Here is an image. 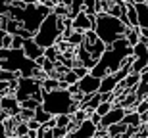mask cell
I'll list each match as a JSON object with an SVG mask.
<instances>
[{
    "label": "cell",
    "mask_w": 148,
    "mask_h": 138,
    "mask_svg": "<svg viewBox=\"0 0 148 138\" xmlns=\"http://www.w3.org/2000/svg\"><path fill=\"white\" fill-rule=\"evenodd\" d=\"M94 33L98 35V39L104 42L106 46H112L117 39L125 37L127 25L121 21L119 17L106 14V12H98L96 19H94Z\"/></svg>",
    "instance_id": "6da1fadb"
},
{
    "label": "cell",
    "mask_w": 148,
    "mask_h": 138,
    "mask_svg": "<svg viewBox=\"0 0 148 138\" xmlns=\"http://www.w3.org/2000/svg\"><path fill=\"white\" fill-rule=\"evenodd\" d=\"M42 107L52 115H73L81 105L73 100V94L67 88H58L52 92H44Z\"/></svg>",
    "instance_id": "7a4b0ae2"
},
{
    "label": "cell",
    "mask_w": 148,
    "mask_h": 138,
    "mask_svg": "<svg viewBox=\"0 0 148 138\" xmlns=\"http://www.w3.org/2000/svg\"><path fill=\"white\" fill-rule=\"evenodd\" d=\"M64 17L56 16L54 12H50L46 19L40 23V29L37 31L33 39L38 46H42V48H50V46H56L64 39Z\"/></svg>",
    "instance_id": "3957f363"
},
{
    "label": "cell",
    "mask_w": 148,
    "mask_h": 138,
    "mask_svg": "<svg viewBox=\"0 0 148 138\" xmlns=\"http://www.w3.org/2000/svg\"><path fill=\"white\" fill-rule=\"evenodd\" d=\"M42 90V83L37 81L35 77H19L17 79V88H16V98L19 100V104H23L25 100L33 98L37 92Z\"/></svg>",
    "instance_id": "277c9868"
},
{
    "label": "cell",
    "mask_w": 148,
    "mask_h": 138,
    "mask_svg": "<svg viewBox=\"0 0 148 138\" xmlns=\"http://www.w3.org/2000/svg\"><path fill=\"white\" fill-rule=\"evenodd\" d=\"M133 63H131V73H143L148 69V44L138 42L133 46Z\"/></svg>",
    "instance_id": "5b68a950"
},
{
    "label": "cell",
    "mask_w": 148,
    "mask_h": 138,
    "mask_svg": "<svg viewBox=\"0 0 148 138\" xmlns=\"http://www.w3.org/2000/svg\"><path fill=\"white\" fill-rule=\"evenodd\" d=\"M100 84H102V79H98V77H94V75L88 73L87 77L79 79L77 86H79V90H81L85 96H90V94H96L100 90Z\"/></svg>",
    "instance_id": "8992f818"
},
{
    "label": "cell",
    "mask_w": 148,
    "mask_h": 138,
    "mask_svg": "<svg viewBox=\"0 0 148 138\" xmlns=\"http://www.w3.org/2000/svg\"><path fill=\"white\" fill-rule=\"evenodd\" d=\"M125 115H127V109L123 107V105H114V107L110 109V113H106V115L102 117V123H100L98 127L108 128V127H112V125H117V123L123 121Z\"/></svg>",
    "instance_id": "52a82bcc"
},
{
    "label": "cell",
    "mask_w": 148,
    "mask_h": 138,
    "mask_svg": "<svg viewBox=\"0 0 148 138\" xmlns=\"http://www.w3.org/2000/svg\"><path fill=\"white\" fill-rule=\"evenodd\" d=\"M96 131H98V127H96L90 119H87V121H83L75 131H71V133L67 134V138H94L96 136Z\"/></svg>",
    "instance_id": "ba28073f"
},
{
    "label": "cell",
    "mask_w": 148,
    "mask_h": 138,
    "mask_svg": "<svg viewBox=\"0 0 148 138\" xmlns=\"http://www.w3.org/2000/svg\"><path fill=\"white\" fill-rule=\"evenodd\" d=\"M94 19L96 16H87L85 12H81L79 16L73 17V31H79V33H87V31H92L94 29Z\"/></svg>",
    "instance_id": "9c48e42d"
},
{
    "label": "cell",
    "mask_w": 148,
    "mask_h": 138,
    "mask_svg": "<svg viewBox=\"0 0 148 138\" xmlns=\"http://www.w3.org/2000/svg\"><path fill=\"white\" fill-rule=\"evenodd\" d=\"M0 109H4L10 117H17L21 111V104L16 96H2L0 100Z\"/></svg>",
    "instance_id": "30bf717a"
},
{
    "label": "cell",
    "mask_w": 148,
    "mask_h": 138,
    "mask_svg": "<svg viewBox=\"0 0 148 138\" xmlns=\"http://www.w3.org/2000/svg\"><path fill=\"white\" fill-rule=\"evenodd\" d=\"M23 52H25V56H27L29 60H33V61H37L38 58H42V56H44V48H42V46H38L37 42H35V39H27V40H25Z\"/></svg>",
    "instance_id": "8fae6325"
},
{
    "label": "cell",
    "mask_w": 148,
    "mask_h": 138,
    "mask_svg": "<svg viewBox=\"0 0 148 138\" xmlns=\"http://www.w3.org/2000/svg\"><path fill=\"white\" fill-rule=\"evenodd\" d=\"M117 86H119V81H117V77L112 73V75H106V77L102 79V84H100L98 92L100 94H114Z\"/></svg>",
    "instance_id": "7c38bea8"
},
{
    "label": "cell",
    "mask_w": 148,
    "mask_h": 138,
    "mask_svg": "<svg viewBox=\"0 0 148 138\" xmlns=\"http://www.w3.org/2000/svg\"><path fill=\"white\" fill-rule=\"evenodd\" d=\"M143 81V77H140V73H129L123 81L119 83V86L117 88H125V90H135L137 88V84Z\"/></svg>",
    "instance_id": "4fadbf2b"
},
{
    "label": "cell",
    "mask_w": 148,
    "mask_h": 138,
    "mask_svg": "<svg viewBox=\"0 0 148 138\" xmlns=\"http://www.w3.org/2000/svg\"><path fill=\"white\" fill-rule=\"evenodd\" d=\"M123 123L127 127H133V128H140L143 127V117L138 111H127V115L123 117Z\"/></svg>",
    "instance_id": "5bb4252c"
},
{
    "label": "cell",
    "mask_w": 148,
    "mask_h": 138,
    "mask_svg": "<svg viewBox=\"0 0 148 138\" xmlns=\"http://www.w3.org/2000/svg\"><path fill=\"white\" fill-rule=\"evenodd\" d=\"M137 8V14H138V27L148 29V4L143 2V4H135Z\"/></svg>",
    "instance_id": "9a60e30c"
},
{
    "label": "cell",
    "mask_w": 148,
    "mask_h": 138,
    "mask_svg": "<svg viewBox=\"0 0 148 138\" xmlns=\"http://www.w3.org/2000/svg\"><path fill=\"white\" fill-rule=\"evenodd\" d=\"M125 39L129 40V44H131V46L138 44V42H140V27H127Z\"/></svg>",
    "instance_id": "2e32d148"
},
{
    "label": "cell",
    "mask_w": 148,
    "mask_h": 138,
    "mask_svg": "<svg viewBox=\"0 0 148 138\" xmlns=\"http://www.w3.org/2000/svg\"><path fill=\"white\" fill-rule=\"evenodd\" d=\"M127 27H138V14L135 4H127Z\"/></svg>",
    "instance_id": "e0dca14e"
},
{
    "label": "cell",
    "mask_w": 148,
    "mask_h": 138,
    "mask_svg": "<svg viewBox=\"0 0 148 138\" xmlns=\"http://www.w3.org/2000/svg\"><path fill=\"white\" fill-rule=\"evenodd\" d=\"M52 117H54V115H52V113H48V111L44 109L42 105H38L37 109H35V119H37V121L40 123V125H44V123H48L50 119H52Z\"/></svg>",
    "instance_id": "ac0fdd59"
},
{
    "label": "cell",
    "mask_w": 148,
    "mask_h": 138,
    "mask_svg": "<svg viewBox=\"0 0 148 138\" xmlns=\"http://www.w3.org/2000/svg\"><path fill=\"white\" fill-rule=\"evenodd\" d=\"M44 58L50 61H56L60 63V58H62V52L58 50V46H50V48H44Z\"/></svg>",
    "instance_id": "d6986e66"
},
{
    "label": "cell",
    "mask_w": 148,
    "mask_h": 138,
    "mask_svg": "<svg viewBox=\"0 0 148 138\" xmlns=\"http://www.w3.org/2000/svg\"><path fill=\"white\" fill-rule=\"evenodd\" d=\"M58 88H60V79L46 77L42 81V90L44 92H52V90H58Z\"/></svg>",
    "instance_id": "ffe728a7"
},
{
    "label": "cell",
    "mask_w": 148,
    "mask_h": 138,
    "mask_svg": "<svg viewBox=\"0 0 148 138\" xmlns=\"http://www.w3.org/2000/svg\"><path fill=\"white\" fill-rule=\"evenodd\" d=\"M83 8H85V0H71V6H69V17H75L79 16L83 12Z\"/></svg>",
    "instance_id": "44dd1931"
},
{
    "label": "cell",
    "mask_w": 148,
    "mask_h": 138,
    "mask_svg": "<svg viewBox=\"0 0 148 138\" xmlns=\"http://www.w3.org/2000/svg\"><path fill=\"white\" fill-rule=\"evenodd\" d=\"M17 123H19V119L17 117H8L4 121V127H6V134L8 136L14 138V133H16V127H17Z\"/></svg>",
    "instance_id": "7402d4cb"
},
{
    "label": "cell",
    "mask_w": 148,
    "mask_h": 138,
    "mask_svg": "<svg viewBox=\"0 0 148 138\" xmlns=\"http://www.w3.org/2000/svg\"><path fill=\"white\" fill-rule=\"evenodd\" d=\"M83 40H85V33H79V31H73V33L67 37V42L71 46H75V48L83 44Z\"/></svg>",
    "instance_id": "603a6c76"
},
{
    "label": "cell",
    "mask_w": 148,
    "mask_h": 138,
    "mask_svg": "<svg viewBox=\"0 0 148 138\" xmlns=\"http://www.w3.org/2000/svg\"><path fill=\"white\" fill-rule=\"evenodd\" d=\"M21 77L19 73L16 71H6V69H0V81H6V83H14L17 79Z\"/></svg>",
    "instance_id": "cb8c5ba5"
},
{
    "label": "cell",
    "mask_w": 148,
    "mask_h": 138,
    "mask_svg": "<svg viewBox=\"0 0 148 138\" xmlns=\"http://www.w3.org/2000/svg\"><path fill=\"white\" fill-rule=\"evenodd\" d=\"M0 48H12V35L6 29H0Z\"/></svg>",
    "instance_id": "d4e9b609"
},
{
    "label": "cell",
    "mask_w": 148,
    "mask_h": 138,
    "mask_svg": "<svg viewBox=\"0 0 148 138\" xmlns=\"http://www.w3.org/2000/svg\"><path fill=\"white\" fill-rule=\"evenodd\" d=\"M135 94H137L138 100H144L148 96V83H144V81H140V83L137 84V88H135Z\"/></svg>",
    "instance_id": "484cf974"
},
{
    "label": "cell",
    "mask_w": 148,
    "mask_h": 138,
    "mask_svg": "<svg viewBox=\"0 0 148 138\" xmlns=\"http://www.w3.org/2000/svg\"><path fill=\"white\" fill-rule=\"evenodd\" d=\"M17 119L19 121H31V119H35V109H27V107H21V111H19V115H17Z\"/></svg>",
    "instance_id": "4316f807"
},
{
    "label": "cell",
    "mask_w": 148,
    "mask_h": 138,
    "mask_svg": "<svg viewBox=\"0 0 148 138\" xmlns=\"http://www.w3.org/2000/svg\"><path fill=\"white\" fill-rule=\"evenodd\" d=\"M71 125V115H56V127H64L67 128ZM69 131V128H67Z\"/></svg>",
    "instance_id": "83f0119b"
},
{
    "label": "cell",
    "mask_w": 148,
    "mask_h": 138,
    "mask_svg": "<svg viewBox=\"0 0 148 138\" xmlns=\"http://www.w3.org/2000/svg\"><path fill=\"white\" fill-rule=\"evenodd\" d=\"M114 102H102V104H100L98 105V107H96V113H98V115H102V117H104L106 115V113H110V109H112V107H114Z\"/></svg>",
    "instance_id": "f1b7e54d"
},
{
    "label": "cell",
    "mask_w": 148,
    "mask_h": 138,
    "mask_svg": "<svg viewBox=\"0 0 148 138\" xmlns=\"http://www.w3.org/2000/svg\"><path fill=\"white\" fill-rule=\"evenodd\" d=\"M60 81H66L67 84H77V83H79V77L75 75V71H73V69H69V71H67L66 75L60 79Z\"/></svg>",
    "instance_id": "f546056e"
},
{
    "label": "cell",
    "mask_w": 148,
    "mask_h": 138,
    "mask_svg": "<svg viewBox=\"0 0 148 138\" xmlns=\"http://www.w3.org/2000/svg\"><path fill=\"white\" fill-rule=\"evenodd\" d=\"M27 133H29V125L25 121H19L17 127H16V133H14V138L16 136H23V134H27Z\"/></svg>",
    "instance_id": "4dcf8cb0"
},
{
    "label": "cell",
    "mask_w": 148,
    "mask_h": 138,
    "mask_svg": "<svg viewBox=\"0 0 148 138\" xmlns=\"http://www.w3.org/2000/svg\"><path fill=\"white\" fill-rule=\"evenodd\" d=\"M25 40L27 39H23V37H19V35H12V48L21 50L23 44H25Z\"/></svg>",
    "instance_id": "1f68e13d"
},
{
    "label": "cell",
    "mask_w": 148,
    "mask_h": 138,
    "mask_svg": "<svg viewBox=\"0 0 148 138\" xmlns=\"http://www.w3.org/2000/svg\"><path fill=\"white\" fill-rule=\"evenodd\" d=\"M56 14V16H60V17H69V8H67V6H62V4H58L54 8V10H52Z\"/></svg>",
    "instance_id": "d6a6232c"
},
{
    "label": "cell",
    "mask_w": 148,
    "mask_h": 138,
    "mask_svg": "<svg viewBox=\"0 0 148 138\" xmlns=\"http://www.w3.org/2000/svg\"><path fill=\"white\" fill-rule=\"evenodd\" d=\"M73 71H75V75H77V77H79V79L87 77L88 73H90V71H88V69H87V67H85V65H75V67H73Z\"/></svg>",
    "instance_id": "836d02e7"
},
{
    "label": "cell",
    "mask_w": 148,
    "mask_h": 138,
    "mask_svg": "<svg viewBox=\"0 0 148 138\" xmlns=\"http://www.w3.org/2000/svg\"><path fill=\"white\" fill-rule=\"evenodd\" d=\"M38 105H40V104H38L37 100L29 98V100H25V102H23V104H21V107H27V109H37Z\"/></svg>",
    "instance_id": "e575fe53"
},
{
    "label": "cell",
    "mask_w": 148,
    "mask_h": 138,
    "mask_svg": "<svg viewBox=\"0 0 148 138\" xmlns=\"http://www.w3.org/2000/svg\"><path fill=\"white\" fill-rule=\"evenodd\" d=\"M10 8H12V4H6V2L0 0V16H8L10 14Z\"/></svg>",
    "instance_id": "d590c367"
},
{
    "label": "cell",
    "mask_w": 148,
    "mask_h": 138,
    "mask_svg": "<svg viewBox=\"0 0 148 138\" xmlns=\"http://www.w3.org/2000/svg\"><path fill=\"white\" fill-rule=\"evenodd\" d=\"M27 125H29V131H38V128L42 127V125H40L37 119H31V121H27Z\"/></svg>",
    "instance_id": "8d00e7d4"
},
{
    "label": "cell",
    "mask_w": 148,
    "mask_h": 138,
    "mask_svg": "<svg viewBox=\"0 0 148 138\" xmlns=\"http://www.w3.org/2000/svg\"><path fill=\"white\" fill-rule=\"evenodd\" d=\"M23 4H40V0H19Z\"/></svg>",
    "instance_id": "74e56055"
},
{
    "label": "cell",
    "mask_w": 148,
    "mask_h": 138,
    "mask_svg": "<svg viewBox=\"0 0 148 138\" xmlns=\"http://www.w3.org/2000/svg\"><path fill=\"white\" fill-rule=\"evenodd\" d=\"M58 4H62V6H67V8H69V6H71V0H58Z\"/></svg>",
    "instance_id": "f35d334b"
},
{
    "label": "cell",
    "mask_w": 148,
    "mask_h": 138,
    "mask_svg": "<svg viewBox=\"0 0 148 138\" xmlns=\"http://www.w3.org/2000/svg\"><path fill=\"white\" fill-rule=\"evenodd\" d=\"M140 77H143V81H144V83H148V69H144V71L140 73Z\"/></svg>",
    "instance_id": "ab89813d"
},
{
    "label": "cell",
    "mask_w": 148,
    "mask_h": 138,
    "mask_svg": "<svg viewBox=\"0 0 148 138\" xmlns=\"http://www.w3.org/2000/svg\"><path fill=\"white\" fill-rule=\"evenodd\" d=\"M27 134H29V138H37L38 136V131H29Z\"/></svg>",
    "instance_id": "60d3db41"
},
{
    "label": "cell",
    "mask_w": 148,
    "mask_h": 138,
    "mask_svg": "<svg viewBox=\"0 0 148 138\" xmlns=\"http://www.w3.org/2000/svg\"><path fill=\"white\" fill-rule=\"evenodd\" d=\"M6 134V127H4V123H0V136H4Z\"/></svg>",
    "instance_id": "b9f144b4"
},
{
    "label": "cell",
    "mask_w": 148,
    "mask_h": 138,
    "mask_svg": "<svg viewBox=\"0 0 148 138\" xmlns=\"http://www.w3.org/2000/svg\"><path fill=\"white\" fill-rule=\"evenodd\" d=\"M144 0H133V4H143Z\"/></svg>",
    "instance_id": "7bdbcfd3"
},
{
    "label": "cell",
    "mask_w": 148,
    "mask_h": 138,
    "mask_svg": "<svg viewBox=\"0 0 148 138\" xmlns=\"http://www.w3.org/2000/svg\"><path fill=\"white\" fill-rule=\"evenodd\" d=\"M2 2H6V4H14L16 0H2Z\"/></svg>",
    "instance_id": "ee69618b"
},
{
    "label": "cell",
    "mask_w": 148,
    "mask_h": 138,
    "mask_svg": "<svg viewBox=\"0 0 148 138\" xmlns=\"http://www.w3.org/2000/svg\"><path fill=\"white\" fill-rule=\"evenodd\" d=\"M16 138H29V134H23V136H16Z\"/></svg>",
    "instance_id": "f6af8a7d"
},
{
    "label": "cell",
    "mask_w": 148,
    "mask_h": 138,
    "mask_svg": "<svg viewBox=\"0 0 148 138\" xmlns=\"http://www.w3.org/2000/svg\"><path fill=\"white\" fill-rule=\"evenodd\" d=\"M0 138H12V136H8V134H4V136H0Z\"/></svg>",
    "instance_id": "bcb514c9"
},
{
    "label": "cell",
    "mask_w": 148,
    "mask_h": 138,
    "mask_svg": "<svg viewBox=\"0 0 148 138\" xmlns=\"http://www.w3.org/2000/svg\"><path fill=\"white\" fill-rule=\"evenodd\" d=\"M144 2H146V4H148V0H144Z\"/></svg>",
    "instance_id": "7dc6e473"
}]
</instances>
